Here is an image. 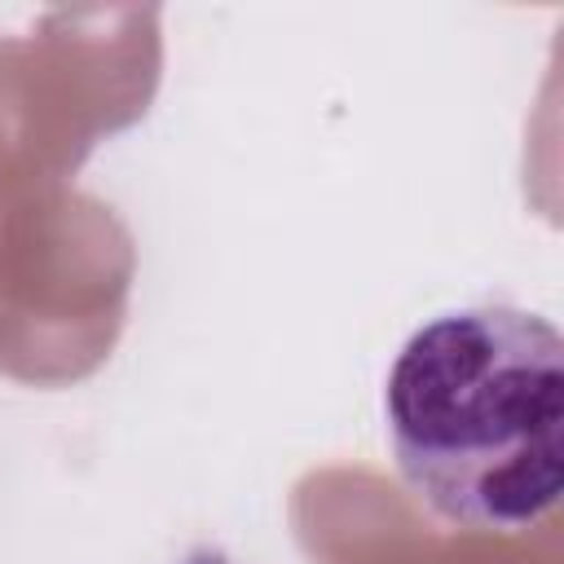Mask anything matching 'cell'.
<instances>
[{
    "instance_id": "cell-1",
    "label": "cell",
    "mask_w": 564,
    "mask_h": 564,
    "mask_svg": "<svg viewBox=\"0 0 564 564\" xmlns=\"http://www.w3.org/2000/svg\"><path fill=\"white\" fill-rule=\"evenodd\" d=\"M405 485L476 533L542 524L564 485V339L538 313L480 304L419 326L383 388Z\"/></svg>"
}]
</instances>
